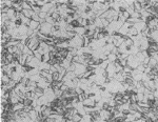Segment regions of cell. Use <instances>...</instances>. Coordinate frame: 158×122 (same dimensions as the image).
Segmentation results:
<instances>
[{
  "mask_svg": "<svg viewBox=\"0 0 158 122\" xmlns=\"http://www.w3.org/2000/svg\"><path fill=\"white\" fill-rule=\"evenodd\" d=\"M146 120H147V119H144L143 117H142V118H140V119H137V120H135L134 122H146Z\"/></svg>",
  "mask_w": 158,
  "mask_h": 122,
  "instance_id": "34",
  "label": "cell"
},
{
  "mask_svg": "<svg viewBox=\"0 0 158 122\" xmlns=\"http://www.w3.org/2000/svg\"><path fill=\"white\" fill-rule=\"evenodd\" d=\"M139 32L136 30L134 26H131V28H129V34H128V36H130V37H133V36H138L139 35Z\"/></svg>",
  "mask_w": 158,
  "mask_h": 122,
  "instance_id": "4",
  "label": "cell"
},
{
  "mask_svg": "<svg viewBox=\"0 0 158 122\" xmlns=\"http://www.w3.org/2000/svg\"><path fill=\"white\" fill-rule=\"evenodd\" d=\"M12 79L10 78L7 75H2V78H1V85H7V84L11 82Z\"/></svg>",
  "mask_w": 158,
  "mask_h": 122,
  "instance_id": "6",
  "label": "cell"
},
{
  "mask_svg": "<svg viewBox=\"0 0 158 122\" xmlns=\"http://www.w3.org/2000/svg\"><path fill=\"white\" fill-rule=\"evenodd\" d=\"M24 108V104L23 103H17V104H14L13 105V112H19V111H22Z\"/></svg>",
  "mask_w": 158,
  "mask_h": 122,
  "instance_id": "5",
  "label": "cell"
},
{
  "mask_svg": "<svg viewBox=\"0 0 158 122\" xmlns=\"http://www.w3.org/2000/svg\"><path fill=\"white\" fill-rule=\"evenodd\" d=\"M23 104H24V106H28V105H32V104H33V100H32V99H28V98H25L24 101H23Z\"/></svg>",
  "mask_w": 158,
  "mask_h": 122,
  "instance_id": "23",
  "label": "cell"
},
{
  "mask_svg": "<svg viewBox=\"0 0 158 122\" xmlns=\"http://www.w3.org/2000/svg\"><path fill=\"white\" fill-rule=\"evenodd\" d=\"M28 117L31 118L32 121H35V120H37V117H38V113H37L36 111L33 108V110H32L31 112L28 113Z\"/></svg>",
  "mask_w": 158,
  "mask_h": 122,
  "instance_id": "7",
  "label": "cell"
},
{
  "mask_svg": "<svg viewBox=\"0 0 158 122\" xmlns=\"http://www.w3.org/2000/svg\"><path fill=\"white\" fill-rule=\"evenodd\" d=\"M23 23H22V20L21 19H17L15 21V25H16V28H20L21 25H22Z\"/></svg>",
  "mask_w": 158,
  "mask_h": 122,
  "instance_id": "29",
  "label": "cell"
},
{
  "mask_svg": "<svg viewBox=\"0 0 158 122\" xmlns=\"http://www.w3.org/2000/svg\"><path fill=\"white\" fill-rule=\"evenodd\" d=\"M45 22H47L49 24H52V25L55 24V20L52 18V16H47L46 19H45Z\"/></svg>",
  "mask_w": 158,
  "mask_h": 122,
  "instance_id": "22",
  "label": "cell"
},
{
  "mask_svg": "<svg viewBox=\"0 0 158 122\" xmlns=\"http://www.w3.org/2000/svg\"><path fill=\"white\" fill-rule=\"evenodd\" d=\"M136 98H137V102L144 101V95L141 94V93H137V94H136Z\"/></svg>",
  "mask_w": 158,
  "mask_h": 122,
  "instance_id": "19",
  "label": "cell"
},
{
  "mask_svg": "<svg viewBox=\"0 0 158 122\" xmlns=\"http://www.w3.org/2000/svg\"><path fill=\"white\" fill-rule=\"evenodd\" d=\"M21 20H22V23H23V24H24V25H26V26H30L32 19H28V18H26V17H24V16L22 15V18H21Z\"/></svg>",
  "mask_w": 158,
  "mask_h": 122,
  "instance_id": "14",
  "label": "cell"
},
{
  "mask_svg": "<svg viewBox=\"0 0 158 122\" xmlns=\"http://www.w3.org/2000/svg\"><path fill=\"white\" fill-rule=\"evenodd\" d=\"M39 26H40V23L37 22V21L32 20V21H31V24H30V26H28V28H32V30H34V31H36V30H38V28H39Z\"/></svg>",
  "mask_w": 158,
  "mask_h": 122,
  "instance_id": "9",
  "label": "cell"
},
{
  "mask_svg": "<svg viewBox=\"0 0 158 122\" xmlns=\"http://www.w3.org/2000/svg\"><path fill=\"white\" fill-rule=\"evenodd\" d=\"M72 120H73V122H80L81 120H82V116L79 115V114H76V115L73 116Z\"/></svg>",
  "mask_w": 158,
  "mask_h": 122,
  "instance_id": "16",
  "label": "cell"
},
{
  "mask_svg": "<svg viewBox=\"0 0 158 122\" xmlns=\"http://www.w3.org/2000/svg\"><path fill=\"white\" fill-rule=\"evenodd\" d=\"M32 110H33V106H32V105H28V106H24V108H23V111H24L25 113H30Z\"/></svg>",
  "mask_w": 158,
  "mask_h": 122,
  "instance_id": "31",
  "label": "cell"
},
{
  "mask_svg": "<svg viewBox=\"0 0 158 122\" xmlns=\"http://www.w3.org/2000/svg\"><path fill=\"white\" fill-rule=\"evenodd\" d=\"M122 17L124 18V19H125V21H126L128 19H130V18H131V15L129 14V13H128V12H126V11H125V12H122Z\"/></svg>",
  "mask_w": 158,
  "mask_h": 122,
  "instance_id": "27",
  "label": "cell"
},
{
  "mask_svg": "<svg viewBox=\"0 0 158 122\" xmlns=\"http://www.w3.org/2000/svg\"><path fill=\"white\" fill-rule=\"evenodd\" d=\"M107 60H109L110 62H115V61L117 60V56H116L115 54H112V53H111L109 56H107Z\"/></svg>",
  "mask_w": 158,
  "mask_h": 122,
  "instance_id": "20",
  "label": "cell"
},
{
  "mask_svg": "<svg viewBox=\"0 0 158 122\" xmlns=\"http://www.w3.org/2000/svg\"><path fill=\"white\" fill-rule=\"evenodd\" d=\"M126 60H128V65L131 68H133V70H136L139 66V64H141V62L139 61V59L137 58L136 55H129Z\"/></svg>",
  "mask_w": 158,
  "mask_h": 122,
  "instance_id": "1",
  "label": "cell"
},
{
  "mask_svg": "<svg viewBox=\"0 0 158 122\" xmlns=\"http://www.w3.org/2000/svg\"><path fill=\"white\" fill-rule=\"evenodd\" d=\"M60 89H61V91H62V92H68V89H70V87H68V86L67 85V84H65V83H64V84H63V85H62L61 87H60Z\"/></svg>",
  "mask_w": 158,
  "mask_h": 122,
  "instance_id": "30",
  "label": "cell"
},
{
  "mask_svg": "<svg viewBox=\"0 0 158 122\" xmlns=\"http://www.w3.org/2000/svg\"><path fill=\"white\" fill-rule=\"evenodd\" d=\"M52 28H53V25L52 24H49L47 22H44L40 24L39 26V33L42 34V35H45V36H49L50 34L52 33Z\"/></svg>",
  "mask_w": 158,
  "mask_h": 122,
  "instance_id": "2",
  "label": "cell"
},
{
  "mask_svg": "<svg viewBox=\"0 0 158 122\" xmlns=\"http://www.w3.org/2000/svg\"><path fill=\"white\" fill-rule=\"evenodd\" d=\"M158 64V61L155 59V58H150V62H149V67H151V68H154V67H156Z\"/></svg>",
  "mask_w": 158,
  "mask_h": 122,
  "instance_id": "10",
  "label": "cell"
},
{
  "mask_svg": "<svg viewBox=\"0 0 158 122\" xmlns=\"http://www.w3.org/2000/svg\"><path fill=\"white\" fill-rule=\"evenodd\" d=\"M110 63H111V62H110L109 60H104L103 62H102L101 64H100V66H99V67L101 68V70H107V66H109V64H110Z\"/></svg>",
  "mask_w": 158,
  "mask_h": 122,
  "instance_id": "15",
  "label": "cell"
},
{
  "mask_svg": "<svg viewBox=\"0 0 158 122\" xmlns=\"http://www.w3.org/2000/svg\"><path fill=\"white\" fill-rule=\"evenodd\" d=\"M55 72H57L56 67H55L54 65H52L51 67H50V74H53V73H55Z\"/></svg>",
  "mask_w": 158,
  "mask_h": 122,
  "instance_id": "33",
  "label": "cell"
},
{
  "mask_svg": "<svg viewBox=\"0 0 158 122\" xmlns=\"http://www.w3.org/2000/svg\"><path fill=\"white\" fill-rule=\"evenodd\" d=\"M134 9H135V11L136 12H138V13L141 12L142 7H141L140 3H139V1H134Z\"/></svg>",
  "mask_w": 158,
  "mask_h": 122,
  "instance_id": "13",
  "label": "cell"
},
{
  "mask_svg": "<svg viewBox=\"0 0 158 122\" xmlns=\"http://www.w3.org/2000/svg\"><path fill=\"white\" fill-rule=\"evenodd\" d=\"M34 55H35V57L37 58V59H39V60H41V58H42V55L41 54H39L38 52H34Z\"/></svg>",
  "mask_w": 158,
  "mask_h": 122,
  "instance_id": "32",
  "label": "cell"
},
{
  "mask_svg": "<svg viewBox=\"0 0 158 122\" xmlns=\"http://www.w3.org/2000/svg\"><path fill=\"white\" fill-rule=\"evenodd\" d=\"M51 60V57H50V54L47 53V54H44V55H42V58H41V62H43V63H47L49 61Z\"/></svg>",
  "mask_w": 158,
  "mask_h": 122,
  "instance_id": "12",
  "label": "cell"
},
{
  "mask_svg": "<svg viewBox=\"0 0 158 122\" xmlns=\"http://www.w3.org/2000/svg\"><path fill=\"white\" fill-rule=\"evenodd\" d=\"M5 57H6V60H7V61H10L11 63H12L13 61L15 60V58H14V55H13V54H10V53H9V54H7V55H6V56H5Z\"/></svg>",
  "mask_w": 158,
  "mask_h": 122,
  "instance_id": "25",
  "label": "cell"
},
{
  "mask_svg": "<svg viewBox=\"0 0 158 122\" xmlns=\"http://www.w3.org/2000/svg\"><path fill=\"white\" fill-rule=\"evenodd\" d=\"M30 80H32V81H35V82H37L38 83L39 81L41 80V77H40V75H34V76H31L30 77Z\"/></svg>",
  "mask_w": 158,
  "mask_h": 122,
  "instance_id": "17",
  "label": "cell"
},
{
  "mask_svg": "<svg viewBox=\"0 0 158 122\" xmlns=\"http://www.w3.org/2000/svg\"><path fill=\"white\" fill-rule=\"evenodd\" d=\"M39 75L42 78H47V76L50 75V70H41L39 72Z\"/></svg>",
  "mask_w": 158,
  "mask_h": 122,
  "instance_id": "11",
  "label": "cell"
},
{
  "mask_svg": "<svg viewBox=\"0 0 158 122\" xmlns=\"http://www.w3.org/2000/svg\"><path fill=\"white\" fill-rule=\"evenodd\" d=\"M42 122H47V121H46V120H44V121H42Z\"/></svg>",
  "mask_w": 158,
  "mask_h": 122,
  "instance_id": "35",
  "label": "cell"
},
{
  "mask_svg": "<svg viewBox=\"0 0 158 122\" xmlns=\"http://www.w3.org/2000/svg\"><path fill=\"white\" fill-rule=\"evenodd\" d=\"M52 77H53V81H58V80H61V78H60V74L58 73V72H55V73L52 74Z\"/></svg>",
  "mask_w": 158,
  "mask_h": 122,
  "instance_id": "18",
  "label": "cell"
},
{
  "mask_svg": "<svg viewBox=\"0 0 158 122\" xmlns=\"http://www.w3.org/2000/svg\"><path fill=\"white\" fill-rule=\"evenodd\" d=\"M53 6H54V4H53L52 2H51V0H49V3L44 4L43 6L41 7V12H44V13H49V12H50V10H51Z\"/></svg>",
  "mask_w": 158,
  "mask_h": 122,
  "instance_id": "3",
  "label": "cell"
},
{
  "mask_svg": "<svg viewBox=\"0 0 158 122\" xmlns=\"http://www.w3.org/2000/svg\"><path fill=\"white\" fill-rule=\"evenodd\" d=\"M92 75H94V71H86L85 73L83 74V77L82 78H85V79H89Z\"/></svg>",
  "mask_w": 158,
  "mask_h": 122,
  "instance_id": "21",
  "label": "cell"
},
{
  "mask_svg": "<svg viewBox=\"0 0 158 122\" xmlns=\"http://www.w3.org/2000/svg\"><path fill=\"white\" fill-rule=\"evenodd\" d=\"M38 15H39V17H40V19H44V20H45L46 17H47V13H44V12H40Z\"/></svg>",
  "mask_w": 158,
  "mask_h": 122,
  "instance_id": "26",
  "label": "cell"
},
{
  "mask_svg": "<svg viewBox=\"0 0 158 122\" xmlns=\"http://www.w3.org/2000/svg\"><path fill=\"white\" fill-rule=\"evenodd\" d=\"M71 25H72L74 28H79V26H80V23L78 22V20H77V19H74V20H73V22L71 23Z\"/></svg>",
  "mask_w": 158,
  "mask_h": 122,
  "instance_id": "24",
  "label": "cell"
},
{
  "mask_svg": "<svg viewBox=\"0 0 158 122\" xmlns=\"http://www.w3.org/2000/svg\"><path fill=\"white\" fill-rule=\"evenodd\" d=\"M36 94V96H37V98H40V97H42V96H44V89H40V87H36L35 89V92H34Z\"/></svg>",
  "mask_w": 158,
  "mask_h": 122,
  "instance_id": "8",
  "label": "cell"
},
{
  "mask_svg": "<svg viewBox=\"0 0 158 122\" xmlns=\"http://www.w3.org/2000/svg\"><path fill=\"white\" fill-rule=\"evenodd\" d=\"M32 20L39 22V21H40V17H39V15H38V14H36V13H35V14L33 15V17H32Z\"/></svg>",
  "mask_w": 158,
  "mask_h": 122,
  "instance_id": "28",
  "label": "cell"
}]
</instances>
